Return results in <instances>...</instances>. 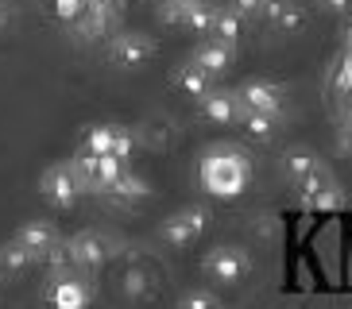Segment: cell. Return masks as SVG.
<instances>
[{
    "label": "cell",
    "mask_w": 352,
    "mask_h": 309,
    "mask_svg": "<svg viewBox=\"0 0 352 309\" xmlns=\"http://www.w3.org/2000/svg\"><path fill=\"white\" fill-rule=\"evenodd\" d=\"M12 240H20V244L28 247V251H32L35 259H39V255H47V251H51V247L58 244V232H54L51 220H28V225H23Z\"/></svg>",
    "instance_id": "7c38bea8"
},
{
    "label": "cell",
    "mask_w": 352,
    "mask_h": 309,
    "mask_svg": "<svg viewBox=\"0 0 352 309\" xmlns=\"http://www.w3.org/2000/svg\"><path fill=\"white\" fill-rule=\"evenodd\" d=\"M104 194H113V197H124V201H135V197H144L147 194V182L144 178H132V174H120Z\"/></svg>",
    "instance_id": "44dd1931"
},
{
    "label": "cell",
    "mask_w": 352,
    "mask_h": 309,
    "mask_svg": "<svg viewBox=\"0 0 352 309\" xmlns=\"http://www.w3.org/2000/svg\"><path fill=\"white\" fill-rule=\"evenodd\" d=\"M51 309H89V286L82 278H58L51 286Z\"/></svg>",
    "instance_id": "4fadbf2b"
},
{
    "label": "cell",
    "mask_w": 352,
    "mask_h": 309,
    "mask_svg": "<svg viewBox=\"0 0 352 309\" xmlns=\"http://www.w3.org/2000/svg\"><path fill=\"white\" fill-rule=\"evenodd\" d=\"M66 259L74 267H101L109 259V240L101 232H82V236H74L66 244Z\"/></svg>",
    "instance_id": "30bf717a"
},
{
    "label": "cell",
    "mask_w": 352,
    "mask_h": 309,
    "mask_svg": "<svg viewBox=\"0 0 352 309\" xmlns=\"http://www.w3.org/2000/svg\"><path fill=\"white\" fill-rule=\"evenodd\" d=\"M82 190H85V182H82V174H78L74 163H58V166H51V170H43V178H39V194L47 197L54 209L78 205Z\"/></svg>",
    "instance_id": "7a4b0ae2"
},
{
    "label": "cell",
    "mask_w": 352,
    "mask_h": 309,
    "mask_svg": "<svg viewBox=\"0 0 352 309\" xmlns=\"http://www.w3.org/2000/svg\"><path fill=\"white\" fill-rule=\"evenodd\" d=\"M344 43H349V51H352V23L344 27Z\"/></svg>",
    "instance_id": "f1b7e54d"
},
{
    "label": "cell",
    "mask_w": 352,
    "mask_h": 309,
    "mask_svg": "<svg viewBox=\"0 0 352 309\" xmlns=\"http://www.w3.org/2000/svg\"><path fill=\"white\" fill-rule=\"evenodd\" d=\"M175 82H178V89L190 93V97H206V93L213 89V73H206L201 66H197V62H186V66L178 70Z\"/></svg>",
    "instance_id": "2e32d148"
},
{
    "label": "cell",
    "mask_w": 352,
    "mask_h": 309,
    "mask_svg": "<svg viewBox=\"0 0 352 309\" xmlns=\"http://www.w3.org/2000/svg\"><path fill=\"white\" fill-rule=\"evenodd\" d=\"M318 4H321L325 12H349V8H352V0H318Z\"/></svg>",
    "instance_id": "484cf974"
},
{
    "label": "cell",
    "mask_w": 352,
    "mask_h": 309,
    "mask_svg": "<svg viewBox=\"0 0 352 309\" xmlns=\"http://www.w3.org/2000/svg\"><path fill=\"white\" fill-rule=\"evenodd\" d=\"M109 58H113L116 66H124V70L144 66L147 58H155V39H151V35H140V31H120V35L109 43Z\"/></svg>",
    "instance_id": "52a82bcc"
},
{
    "label": "cell",
    "mask_w": 352,
    "mask_h": 309,
    "mask_svg": "<svg viewBox=\"0 0 352 309\" xmlns=\"http://www.w3.org/2000/svg\"><path fill=\"white\" fill-rule=\"evenodd\" d=\"M341 147H344V151L352 154V124H349V128H344V132H341Z\"/></svg>",
    "instance_id": "83f0119b"
},
{
    "label": "cell",
    "mask_w": 352,
    "mask_h": 309,
    "mask_svg": "<svg viewBox=\"0 0 352 309\" xmlns=\"http://www.w3.org/2000/svg\"><path fill=\"white\" fill-rule=\"evenodd\" d=\"M197 101H201V113H206V120H213V124H232V120H240L236 93H213V89H209L206 97H197Z\"/></svg>",
    "instance_id": "5bb4252c"
},
{
    "label": "cell",
    "mask_w": 352,
    "mask_h": 309,
    "mask_svg": "<svg viewBox=\"0 0 352 309\" xmlns=\"http://www.w3.org/2000/svg\"><path fill=\"white\" fill-rule=\"evenodd\" d=\"M298 190H302V205L314 209V213H333V209H341V205H344L341 185H337V178H333L325 166L310 170V174L298 182Z\"/></svg>",
    "instance_id": "3957f363"
},
{
    "label": "cell",
    "mask_w": 352,
    "mask_h": 309,
    "mask_svg": "<svg viewBox=\"0 0 352 309\" xmlns=\"http://www.w3.org/2000/svg\"><path fill=\"white\" fill-rule=\"evenodd\" d=\"M232 58H236V47H228V43H221V39H206L194 51V58H190V62H197L206 73L217 78V73H225L228 66H232Z\"/></svg>",
    "instance_id": "8fae6325"
},
{
    "label": "cell",
    "mask_w": 352,
    "mask_h": 309,
    "mask_svg": "<svg viewBox=\"0 0 352 309\" xmlns=\"http://www.w3.org/2000/svg\"><path fill=\"white\" fill-rule=\"evenodd\" d=\"M197 174H201L206 194L232 201V197H240L244 190H248L252 163H248V154L240 151V147H213V151H206L201 170H197Z\"/></svg>",
    "instance_id": "6da1fadb"
},
{
    "label": "cell",
    "mask_w": 352,
    "mask_h": 309,
    "mask_svg": "<svg viewBox=\"0 0 352 309\" xmlns=\"http://www.w3.org/2000/svg\"><path fill=\"white\" fill-rule=\"evenodd\" d=\"M240 12H232V8H217L213 12V27H209V35L213 39H221V43H228V47H236V39H240Z\"/></svg>",
    "instance_id": "e0dca14e"
},
{
    "label": "cell",
    "mask_w": 352,
    "mask_h": 309,
    "mask_svg": "<svg viewBox=\"0 0 352 309\" xmlns=\"http://www.w3.org/2000/svg\"><path fill=\"white\" fill-rule=\"evenodd\" d=\"M267 4L271 0H232V12H240V16H263Z\"/></svg>",
    "instance_id": "d4e9b609"
},
{
    "label": "cell",
    "mask_w": 352,
    "mask_h": 309,
    "mask_svg": "<svg viewBox=\"0 0 352 309\" xmlns=\"http://www.w3.org/2000/svg\"><path fill=\"white\" fill-rule=\"evenodd\" d=\"M8 23H12V8L4 4V0H0V31L8 27Z\"/></svg>",
    "instance_id": "4316f807"
},
{
    "label": "cell",
    "mask_w": 352,
    "mask_h": 309,
    "mask_svg": "<svg viewBox=\"0 0 352 309\" xmlns=\"http://www.w3.org/2000/svg\"><path fill=\"white\" fill-rule=\"evenodd\" d=\"M209 225V213L206 209H182L175 213L170 220H163V240L170 247H190Z\"/></svg>",
    "instance_id": "ba28073f"
},
{
    "label": "cell",
    "mask_w": 352,
    "mask_h": 309,
    "mask_svg": "<svg viewBox=\"0 0 352 309\" xmlns=\"http://www.w3.org/2000/svg\"><path fill=\"white\" fill-rule=\"evenodd\" d=\"M333 82H337V89H341V93H352V51L341 58V66H337V78H333Z\"/></svg>",
    "instance_id": "cb8c5ba5"
},
{
    "label": "cell",
    "mask_w": 352,
    "mask_h": 309,
    "mask_svg": "<svg viewBox=\"0 0 352 309\" xmlns=\"http://www.w3.org/2000/svg\"><path fill=\"white\" fill-rule=\"evenodd\" d=\"M213 4L206 0H166V8L159 12L166 23H175V27H186V31H197V35H209L213 27Z\"/></svg>",
    "instance_id": "5b68a950"
},
{
    "label": "cell",
    "mask_w": 352,
    "mask_h": 309,
    "mask_svg": "<svg viewBox=\"0 0 352 309\" xmlns=\"http://www.w3.org/2000/svg\"><path fill=\"white\" fill-rule=\"evenodd\" d=\"M283 85L275 82H248L240 85L236 101H240V113H283Z\"/></svg>",
    "instance_id": "9c48e42d"
},
{
    "label": "cell",
    "mask_w": 352,
    "mask_h": 309,
    "mask_svg": "<svg viewBox=\"0 0 352 309\" xmlns=\"http://www.w3.org/2000/svg\"><path fill=\"white\" fill-rule=\"evenodd\" d=\"M132 147H135V135L128 132V128H120V124H97V128H89V135H85L82 151L128 159V154H132Z\"/></svg>",
    "instance_id": "8992f818"
},
{
    "label": "cell",
    "mask_w": 352,
    "mask_h": 309,
    "mask_svg": "<svg viewBox=\"0 0 352 309\" xmlns=\"http://www.w3.org/2000/svg\"><path fill=\"white\" fill-rule=\"evenodd\" d=\"M97 0H54V12H58L63 20H78V16H85Z\"/></svg>",
    "instance_id": "7402d4cb"
},
{
    "label": "cell",
    "mask_w": 352,
    "mask_h": 309,
    "mask_svg": "<svg viewBox=\"0 0 352 309\" xmlns=\"http://www.w3.org/2000/svg\"><path fill=\"white\" fill-rule=\"evenodd\" d=\"M178 309H221V306H217L213 294H206V290H190V294H182Z\"/></svg>",
    "instance_id": "603a6c76"
},
{
    "label": "cell",
    "mask_w": 352,
    "mask_h": 309,
    "mask_svg": "<svg viewBox=\"0 0 352 309\" xmlns=\"http://www.w3.org/2000/svg\"><path fill=\"white\" fill-rule=\"evenodd\" d=\"M318 154L310 151V147H290L287 159H283V170H287V178H294V182H302V178L310 174V170H318Z\"/></svg>",
    "instance_id": "ac0fdd59"
},
{
    "label": "cell",
    "mask_w": 352,
    "mask_h": 309,
    "mask_svg": "<svg viewBox=\"0 0 352 309\" xmlns=\"http://www.w3.org/2000/svg\"><path fill=\"white\" fill-rule=\"evenodd\" d=\"M32 251L20 244V240H8V244L0 247V271H23V267H32Z\"/></svg>",
    "instance_id": "ffe728a7"
},
{
    "label": "cell",
    "mask_w": 352,
    "mask_h": 309,
    "mask_svg": "<svg viewBox=\"0 0 352 309\" xmlns=\"http://www.w3.org/2000/svg\"><path fill=\"white\" fill-rule=\"evenodd\" d=\"M240 124L252 139H271L279 128V113H240Z\"/></svg>",
    "instance_id": "d6986e66"
},
{
    "label": "cell",
    "mask_w": 352,
    "mask_h": 309,
    "mask_svg": "<svg viewBox=\"0 0 352 309\" xmlns=\"http://www.w3.org/2000/svg\"><path fill=\"white\" fill-rule=\"evenodd\" d=\"M263 16H267L279 31H287V35L306 27V12H302V4H294V0H271Z\"/></svg>",
    "instance_id": "9a60e30c"
},
{
    "label": "cell",
    "mask_w": 352,
    "mask_h": 309,
    "mask_svg": "<svg viewBox=\"0 0 352 309\" xmlns=\"http://www.w3.org/2000/svg\"><path fill=\"white\" fill-rule=\"evenodd\" d=\"M206 271L213 282H221V286H240L244 278L252 275V259L244 247H213L206 255Z\"/></svg>",
    "instance_id": "277c9868"
}]
</instances>
